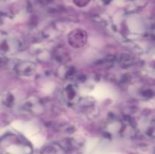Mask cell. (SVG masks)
<instances>
[{
  "instance_id": "1",
  "label": "cell",
  "mask_w": 155,
  "mask_h": 154,
  "mask_svg": "<svg viewBox=\"0 0 155 154\" xmlns=\"http://www.w3.org/2000/svg\"><path fill=\"white\" fill-rule=\"evenodd\" d=\"M0 146L6 154H32L31 145L22 136L8 134L3 137Z\"/></svg>"
},
{
  "instance_id": "2",
  "label": "cell",
  "mask_w": 155,
  "mask_h": 154,
  "mask_svg": "<svg viewBox=\"0 0 155 154\" xmlns=\"http://www.w3.org/2000/svg\"><path fill=\"white\" fill-rule=\"evenodd\" d=\"M87 33L83 29H75L69 33L68 41L69 45L74 48H80L87 42Z\"/></svg>"
},
{
  "instance_id": "3",
  "label": "cell",
  "mask_w": 155,
  "mask_h": 154,
  "mask_svg": "<svg viewBox=\"0 0 155 154\" xmlns=\"http://www.w3.org/2000/svg\"><path fill=\"white\" fill-rule=\"evenodd\" d=\"M64 101L69 106L77 105L80 100L78 88L74 84L67 85L61 91Z\"/></svg>"
},
{
  "instance_id": "4",
  "label": "cell",
  "mask_w": 155,
  "mask_h": 154,
  "mask_svg": "<svg viewBox=\"0 0 155 154\" xmlns=\"http://www.w3.org/2000/svg\"><path fill=\"white\" fill-rule=\"evenodd\" d=\"M21 48L19 41L15 39H11L5 34L0 38V50L5 53L14 54Z\"/></svg>"
},
{
  "instance_id": "5",
  "label": "cell",
  "mask_w": 155,
  "mask_h": 154,
  "mask_svg": "<svg viewBox=\"0 0 155 154\" xmlns=\"http://www.w3.org/2000/svg\"><path fill=\"white\" fill-rule=\"evenodd\" d=\"M15 72L22 76H30L36 69V63L28 60H22L16 63L14 67Z\"/></svg>"
},
{
  "instance_id": "6",
  "label": "cell",
  "mask_w": 155,
  "mask_h": 154,
  "mask_svg": "<svg viewBox=\"0 0 155 154\" xmlns=\"http://www.w3.org/2000/svg\"><path fill=\"white\" fill-rule=\"evenodd\" d=\"M23 107L24 110L33 113V114H42L45 111L44 106L42 105L41 101L33 97L27 98L26 101H24V104H23Z\"/></svg>"
},
{
  "instance_id": "7",
  "label": "cell",
  "mask_w": 155,
  "mask_h": 154,
  "mask_svg": "<svg viewBox=\"0 0 155 154\" xmlns=\"http://www.w3.org/2000/svg\"><path fill=\"white\" fill-rule=\"evenodd\" d=\"M58 75L60 78L64 79H70L73 78L77 73V70L72 66H68L66 64H61L58 68Z\"/></svg>"
},
{
  "instance_id": "8",
  "label": "cell",
  "mask_w": 155,
  "mask_h": 154,
  "mask_svg": "<svg viewBox=\"0 0 155 154\" xmlns=\"http://www.w3.org/2000/svg\"><path fill=\"white\" fill-rule=\"evenodd\" d=\"M51 57H54V60L61 64H66L68 61L71 60V56L68 51L61 47L56 48L54 52L51 54Z\"/></svg>"
},
{
  "instance_id": "9",
  "label": "cell",
  "mask_w": 155,
  "mask_h": 154,
  "mask_svg": "<svg viewBox=\"0 0 155 154\" xmlns=\"http://www.w3.org/2000/svg\"><path fill=\"white\" fill-rule=\"evenodd\" d=\"M41 154H66V150L62 145L57 143H51L42 148Z\"/></svg>"
},
{
  "instance_id": "10",
  "label": "cell",
  "mask_w": 155,
  "mask_h": 154,
  "mask_svg": "<svg viewBox=\"0 0 155 154\" xmlns=\"http://www.w3.org/2000/svg\"><path fill=\"white\" fill-rule=\"evenodd\" d=\"M118 62L123 67H129L135 63V58L133 55L127 53H123L118 57Z\"/></svg>"
},
{
  "instance_id": "11",
  "label": "cell",
  "mask_w": 155,
  "mask_h": 154,
  "mask_svg": "<svg viewBox=\"0 0 155 154\" xmlns=\"http://www.w3.org/2000/svg\"><path fill=\"white\" fill-rule=\"evenodd\" d=\"M154 90L152 88H142V90L139 92V95L142 97V98H145V99H150L154 96Z\"/></svg>"
},
{
  "instance_id": "12",
  "label": "cell",
  "mask_w": 155,
  "mask_h": 154,
  "mask_svg": "<svg viewBox=\"0 0 155 154\" xmlns=\"http://www.w3.org/2000/svg\"><path fill=\"white\" fill-rule=\"evenodd\" d=\"M4 102L6 105L8 106V107H11L12 104H14V102H15V98H14V96L12 95L8 94V95L5 96V98L4 99Z\"/></svg>"
},
{
  "instance_id": "13",
  "label": "cell",
  "mask_w": 155,
  "mask_h": 154,
  "mask_svg": "<svg viewBox=\"0 0 155 154\" xmlns=\"http://www.w3.org/2000/svg\"><path fill=\"white\" fill-rule=\"evenodd\" d=\"M74 2L76 5L79 7H84L89 4L90 0H74Z\"/></svg>"
}]
</instances>
